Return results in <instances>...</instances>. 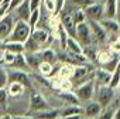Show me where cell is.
Instances as JSON below:
<instances>
[{
	"label": "cell",
	"instance_id": "41",
	"mask_svg": "<svg viewBox=\"0 0 120 119\" xmlns=\"http://www.w3.org/2000/svg\"><path fill=\"white\" fill-rule=\"evenodd\" d=\"M7 89L6 88H0V106H7Z\"/></svg>",
	"mask_w": 120,
	"mask_h": 119
},
{
	"label": "cell",
	"instance_id": "8",
	"mask_svg": "<svg viewBox=\"0 0 120 119\" xmlns=\"http://www.w3.org/2000/svg\"><path fill=\"white\" fill-rule=\"evenodd\" d=\"M30 37L35 41V43H38L40 45H41V48H47V47H49V44L52 43V34L48 31V30H45V28H34L33 31H31V34H30Z\"/></svg>",
	"mask_w": 120,
	"mask_h": 119
},
{
	"label": "cell",
	"instance_id": "48",
	"mask_svg": "<svg viewBox=\"0 0 120 119\" xmlns=\"http://www.w3.org/2000/svg\"><path fill=\"white\" fill-rule=\"evenodd\" d=\"M0 119H13V115L6 113V115H3V116H0Z\"/></svg>",
	"mask_w": 120,
	"mask_h": 119
},
{
	"label": "cell",
	"instance_id": "11",
	"mask_svg": "<svg viewBox=\"0 0 120 119\" xmlns=\"http://www.w3.org/2000/svg\"><path fill=\"white\" fill-rule=\"evenodd\" d=\"M9 82H20L26 88H30L31 87L30 75L26 71H20V70H13V71L9 72Z\"/></svg>",
	"mask_w": 120,
	"mask_h": 119
},
{
	"label": "cell",
	"instance_id": "31",
	"mask_svg": "<svg viewBox=\"0 0 120 119\" xmlns=\"http://www.w3.org/2000/svg\"><path fill=\"white\" fill-rule=\"evenodd\" d=\"M52 70H54V65L49 63H45V61H41V64L38 65V71L44 78H51Z\"/></svg>",
	"mask_w": 120,
	"mask_h": 119
},
{
	"label": "cell",
	"instance_id": "29",
	"mask_svg": "<svg viewBox=\"0 0 120 119\" xmlns=\"http://www.w3.org/2000/svg\"><path fill=\"white\" fill-rule=\"evenodd\" d=\"M24 52H38V51H41L42 48H41V45L38 44V43H35L31 37H28L26 41H24Z\"/></svg>",
	"mask_w": 120,
	"mask_h": 119
},
{
	"label": "cell",
	"instance_id": "12",
	"mask_svg": "<svg viewBox=\"0 0 120 119\" xmlns=\"http://www.w3.org/2000/svg\"><path fill=\"white\" fill-rule=\"evenodd\" d=\"M99 24L103 27V30L107 33V36L116 37V36L120 34V26H119V21L116 19H106V17H103L99 21Z\"/></svg>",
	"mask_w": 120,
	"mask_h": 119
},
{
	"label": "cell",
	"instance_id": "33",
	"mask_svg": "<svg viewBox=\"0 0 120 119\" xmlns=\"http://www.w3.org/2000/svg\"><path fill=\"white\" fill-rule=\"evenodd\" d=\"M119 64H120V55H119V54H114V55H113V58L110 60L107 64H105L102 68H103V70H106V71H109V72H113Z\"/></svg>",
	"mask_w": 120,
	"mask_h": 119
},
{
	"label": "cell",
	"instance_id": "14",
	"mask_svg": "<svg viewBox=\"0 0 120 119\" xmlns=\"http://www.w3.org/2000/svg\"><path fill=\"white\" fill-rule=\"evenodd\" d=\"M82 108H83V115H85V116H88V118H90V119H96V118L99 116L100 111H102L100 105H99L95 99H92V101L86 102V103H85V106H82Z\"/></svg>",
	"mask_w": 120,
	"mask_h": 119
},
{
	"label": "cell",
	"instance_id": "46",
	"mask_svg": "<svg viewBox=\"0 0 120 119\" xmlns=\"http://www.w3.org/2000/svg\"><path fill=\"white\" fill-rule=\"evenodd\" d=\"M82 115H74V116H68V118H58V119H81Z\"/></svg>",
	"mask_w": 120,
	"mask_h": 119
},
{
	"label": "cell",
	"instance_id": "44",
	"mask_svg": "<svg viewBox=\"0 0 120 119\" xmlns=\"http://www.w3.org/2000/svg\"><path fill=\"white\" fill-rule=\"evenodd\" d=\"M13 119H34L33 115H13Z\"/></svg>",
	"mask_w": 120,
	"mask_h": 119
},
{
	"label": "cell",
	"instance_id": "25",
	"mask_svg": "<svg viewBox=\"0 0 120 119\" xmlns=\"http://www.w3.org/2000/svg\"><path fill=\"white\" fill-rule=\"evenodd\" d=\"M26 61L28 68L31 70H38V65L41 64V57H40V51L38 52H24Z\"/></svg>",
	"mask_w": 120,
	"mask_h": 119
},
{
	"label": "cell",
	"instance_id": "4",
	"mask_svg": "<svg viewBox=\"0 0 120 119\" xmlns=\"http://www.w3.org/2000/svg\"><path fill=\"white\" fill-rule=\"evenodd\" d=\"M52 108L48 101L38 92V91H31L30 92V101H28V109H27V113H35V112H40V111H45V109H49Z\"/></svg>",
	"mask_w": 120,
	"mask_h": 119
},
{
	"label": "cell",
	"instance_id": "10",
	"mask_svg": "<svg viewBox=\"0 0 120 119\" xmlns=\"http://www.w3.org/2000/svg\"><path fill=\"white\" fill-rule=\"evenodd\" d=\"M59 23H61L62 28L67 31V34L69 37H75V28H76V24L75 21L72 20V16L69 12H61L59 13Z\"/></svg>",
	"mask_w": 120,
	"mask_h": 119
},
{
	"label": "cell",
	"instance_id": "32",
	"mask_svg": "<svg viewBox=\"0 0 120 119\" xmlns=\"http://www.w3.org/2000/svg\"><path fill=\"white\" fill-rule=\"evenodd\" d=\"M69 13H71V16H72V20L75 21V24H79V23L86 21V16H85V13H83V9H76V7H75V10H72V12H69Z\"/></svg>",
	"mask_w": 120,
	"mask_h": 119
},
{
	"label": "cell",
	"instance_id": "50",
	"mask_svg": "<svg viewBox=\"0 0 120 119\" xmlns=\"http://www.w3.org/2000/svg\"><path fill=\"white\" fill-rule=\"evenodd\" d=\"M116 92H117V95H119V98H120V82H119V85H117V88H116Z\"/></svg>",
	"mask_w": 120,
	"mask_h": 119
},
{
	"label": "cell",
	"instance_id": "26",
	"mask_svg": "<svg viewBox=\"0 0 120 119\" xmlns=\"http://www.w3.org/2000/svg\"><path fill=\"white\" fill-rule=\"evenodd\" d=\"M58 96L67 105H81L79 99L76 98V95L72 91H58Z\"/></svg>",
	"mask_w": 120,
	"mask_h": 119
},
{
	"label": "cell",
	"instance_id": "53",
	"mask_svg": "<svg viewBox=\"0 0 120 119\" xmlns=\"http://www.w3.org/2000/svg\"><path fill=\"white\" fill-rule=\"evenodd\" d=\"M92 2H105V0H92Z\"/></svg>",
	"mask_w": 120,
	"mask_h": 119
},
{
	"label": "cell",
	"instance_id": "20",
	"mask_svg": "<svg viewBox=\"0 0 120 119\" xmlns=\"http://www.w3.org/2000/svg\"><path fill=\"white\" fill-rule=\"evenodd\" d=\"M65 51L72 52V54H83L85 52V48L78 43V40L75 37H69L68 36L67 44H65Z\"/></svg>",
	"mask_w": 120,
	"mask_h": 119
},
{
	"label": "cell",
	"instance_id": "55",
	"mask_svg": "<svg viewBox=\"0 0 120 119\" xmlns=\"http://www.w3.org/2000/svg\"><path fill=\"white\" fill-rule=\"evenodd\" d=\"M3 4V0H0V6H2Z\"/></svg>",
	"mask_w": 120,
	"mask_h": 119
},
{
	"label": "cell",
	"instance_id": "49",
	"mask_svg": "<svg viewBox=\"0 0 120 119\" xmlns=\"http://www.w3.org/2000/svg\"><path fill=\"white\" fill-rule=\"evenodd\" d=\"M116 20L119 21V26H120V9H117V16H116Z\"/></svg>",
	"mask_w": 120,
	"mask_h": 119
},
{
	"label": "cell",
	"instance_id": "42",
	"mask_svg": "<svg viewBox=\"0 0 120 119\" xmlns=\"http://www.w3.org/2000/svg\"><path fill=\"white\" fill-rule=\"evenodd\" d=\"M24 2V0H10V3H9V6H7V10H9V13H11L16 7H19L21 3Z\"/></svg>",
	"mask_w": 120,
	"mask_h": 119
},
{
	"label": "cell",
	"instance_id": "21",
	"mask_svg": "<svg viewBox=\"0 0 120 119\" xmlns=\"http://www.w3.org/2000/svg\"><path fill=\"white\" fill-rule=\"evenodd\" d=\"M6 89H7V95L10 98H19V96H21L24 94L26 87L23 84H20V82H9Z\"/></svg>",
	"mask_w": 120,
	"mask_h": 119
},
{
	"label": "cell",
	"instance_id": "13",
	"mask_svg": "<svg viewBox=\"0 0 120 119\" xmlns=\"http://www.w3.org/2000/svg\"><path fill=\"white\" fill-rule=\"evenodd\" d=\"M110 77H112V72L103 70L102 67H98V68H95V71H93V81H95V85H96V87L109 85Z\"/></svg>",
	"mask_w": 120,
	"mask_h": 119
},
{
	"label": "cell",
	"instance_id": "40",
	"mask_svg": "<svg viewBox=\"0 0 120 119\" xmlns=\"http://www.w3.org/2000/svg\"><path fill=\"white\" fill-rule=\"evenodd\" d=\"M41 7H44V10H45V12H48L49 14H51V13H54V9H55L54 0H42Z\"/></svg>",
	"mask_w": 120,
	"mask_h": 119
},
{
	"label": "cell",
	"instance_id": "45",
	"mask_svg": "<svg viewBox=\"0 0 120 119\" xmlns=\"http://www.w3.org/2000/svg\"><path fill=\"white\" fill-rule=\"evenodd\" d=\"M9 12H7V6H4V4H2L0 6V19H2L4 14H7Z\"/></svg>",
	"mask_w": 120,
	"mask_h": 119
},
{
	"label": "cell",
	"instance_id": "3",
	"mask_svg": "<svg viewBox=\"0 0 120 119\" xmlns=\"http://www.w3.org/2000/svg\"><path fill=\"white\" fill-rule=\"evenodd\" d=\"M116 89L110 88L109 85H103V87H96L95 89V96L93 99L100 105V108H105L107 105H110L114 98H116Z\"/></svg>",
	"mask_w": 120,
	"mask_h": 119
},
{
	"label": "cell",
	"instance_id": "43",
	"mask_svg": "<svg viewBox=\"0 0 120 119\" xmlns=\"http://www.w3.org/2000/svg\"><path fill=\"white\" fill-rule=\"evenodd\" d=\"M28 3H30V9H31V12H33V10H37V9L41 7L42 0H28Z\"/></svg>",
	"mask_w": 120,
	"mask_h": 119
},
{
	"label": "cell",
	"instance_id": "52",
	"mask_svg": "<svg viewBox=\"0 0 120 119\" xmlns=\"http://www.w3.org/2000/svg\"><path fill=\"white\" fill-rule=\"evenodd\" d=\"M117 9H120V0H117Z\"/></svg>",
	"mask_w": 120,
	"mask_h": 119
},
{
	"label": "cell",
	"instance_id": "51",
	"mask_svg": "<svg viewBox=\"0 0 120 119\" xmlns=\"http://www.w3.org/2000/svg\"><path fill=\"white\" fill-rule=\"evenodd\" d=\"M3 44H4V41H0V52L3 51Z\"/></svg>",
	"mask_w": 120,
	"mask_h": 119
},
{
	"label": "cell",
	"instance_id": "47",
	"mask_svg": "<svg viewBox=\"0 0 120 119\" xmlns=\"http://www.w3.org/2000/svg\"><path fill=\"white\" fill-rule=\"evenodd\" d=\"M112 119H120V108L114 112V115H113V118Z\"/></svg>",
	"mask_w": 120,
	"mask_h": 119
},
{
	"label": "cell",
	"instance_id": "15",
	"mask_svg": "<svg viewBox=\"0 0 120 119\" xmlns=\"http://www.w3.org/2000/svg\"><path fill=\"white\" fill-rule=\"evenodd\" d=\"M119 108H120V98H117V99L114 98V101H113L110 105L102 108V111H100L98 119H112L113 115H114V112H116Z\"/></svg>",
	"mask_w": 120,
	"mask_h": 119
},
{
	"label": "cell",
	"instance_id": "18",
	"mask_svg": "<svg viewBox=\"0 0 120 119\" xmlns=\"http://www.w3.org/2000/svg\"><path fill=\"white\" fill-rule=\"evenodd\" d=\"M13 12H14L16 17H17V20H24V21H27L28 17H30V14H31V9H30L28 0H24V2H23L19 7H16Z\"/></svg>",
	"mask_w": 120,
	"mask_h": 119
},
{
	"label": "cell",
	"instance_id": "30",
	"mask_svg": "<svg viewBox=\"0 0 120 119\" xmlns=\"http://www.w3.org/2000/svg\"><path fill=\"white\" fill-rule=\"evenodd\" d=\"M40 17H41V9H37V10H33V12H31V14H30V17H28V20H27V23H28L30 28H31V31L38 26Z\"/></svg>",
	"mask_w": 120,
	"mask_h": 119
},
{
	"label": "cell",
	"instance_id": "1",
	"mask_svg": "<svg viewBox=\"0 0 120 119\" xmlns=\"http://www.w3.org/2000/svg\"><path fill=\"white\" fill-rule=\"evenodd\" d=\"M30 34H31V28H30L28 23L24 21V20H16L14 24H13V28L10 31V36L7 37L6 41L24 44V41L30 37Z\"/></svg>",
	"mask_w": 120,
	"mask_h": 119
},
{
	"label": "cell",
	"instance_id": "27",
	"mask_svg": "<svg viewBox=\"0 0 120 119\" xmlns=\"http://www.w3.org/2000/svg\"><path fill=\"white\" fill-rule=\"evenodd\" d=\"M3 50L10 51L13 54H21L24 52V45L21 43H13V41H4L3 44Z\"/></svg>",
	"mask_w": 120,
	"mask_h": 119
},
{
	"label": "cell",
	"instance_id": "35",
	"mask_svg": "<svg viewBox=\"0 0 120 119\" xmlns=\"http://www.w3.org/2000/svg\"><path fill=\"white\" fill-rule=\"evenodd\" d=\"M119 82H120V64L116 67V70L112 72V77H110V82H109V87L110 88H117V85H119Z\"/></svg>",
	"mask_w": 120,
	"mask_h": 119
},
{
	"label": "cell",
	"instance_id": "5",
	"mask_svg": "<svg viewBox=\"0 0 120 119\" xmlns=\"http://www.w3.org/2000/svg\"><path fill=\"white\" fill-rule=\"evenodd\" d=\"M75 38L78 40V43L86 48L89 45H93V38H92V31H90V27L86 21L83 23H79L76 24V28H75Z\"/></svg>",
	"mask_w": 120,
	"mask_h": 119
},
{
	"label": "cell",
	"instance_id": "24",
	"mask_svg": "<svg viewBox=\"0 0 120 119\" xmlns=\"http://www.w3.org/2000/svg\"><path fill=\"white\" fill-rule=\"evenodd\" d=\"M40 57H41V61H45V63H49V64H55L58 63V57H56V52L51 48V47H47V48H42L40 51Z\"/></svg>",
	"mask_w": 120,
	"mask_h": 119
},
{
	"label": "cell",
	"instance_id": "37",
	"mask_svg": "<svg viewBox=\"0 0 120 119\" xmlns=\"http://www.w3.org/2000/svg\"><path fill=\"white\" fill-rule=\"evenodd\" d=\"M109 48H110V51H112V52H114V54H119V55H120V34H119L117 37H114V38H113V41L110 43Z\"/></svg>",
	"mask_w": 120,
	"mask_h": 119
},
{
	"label": "cell",
	"instance_id": "28",
	"mask_svg": "<svg viewBox=\"0 0 120 119\" xmlns=\"http://www.w3.org/2000/svg\"><path fill=\"white\" fill-rule=\"evenodd\" d=\"M11 68H14V70H20V71H26V70L28 68L27 61H26V57H24V52H21V54H16V58H14V63H13Z\"/></svg>",
	"mask_w": 120,
	"mask_h": 119
},
{
	"label": "cell",
	"instance_id": "36",
	"mask_svg": "<svg viewBox=\"0 0 120 119\" xmlns=\"http://www.w3.org/2000/svg\"><path fill=\"white\" fill-rule=\"evenodd\" d=\"M9 84V72L4 65L0 64V88H6Z\"/></svg>",
	"mask_w": 120,
	"mask_h": 119
},
{
	"label": "cell",
	"instance_id": "22",
	"mask_svg": "<svg viewBox=\"0 0 120 119\" xmlns=\"http://www.w3.org/2000/svg\"><path fill=\"white\" fill-rule=\"evenodd\" d=\"M33 118L34 119H58L59 118V108L58 109L49 108V109H45V111L35 112V113H33Z\"/></svg>",
	"mask_w": 120,
	"mask_h": 119
},
{
	"label": "cell",
	"instance_id": "9",
	"mask_svg": "<svg viewBox=\"0 0 120 119\" xmlns=\"http://www.w3.org/2000/svg\"><path fill=\"white\" fill-rule=\"evenodd\" d=\"M14 21H16V19L11 13H7L0 19V41L7 40V37L10 36V31L13 28Z\"/></svg>",
	"mask_w": 120,
	"mask_h": 119
},
{
	"label": "cell",
	"instance_id": "2",
	"mask_svg": "<svg viewBox=\"0 0 120 119\" xmlns=\"http://www.w3.org/2000/svg\"><path fill=\"white\" fill-rule=\"evenodd\" d=\"M95 89H96V85H95V81L92 78V79H88V81H85V82H82L79 85H75L74 89H72V92L76 95V98L79 99L81 103L82 102L86 103V102H89V101L93 99Z\"/></svg>",
	"mask_w": 120,
	"mask_h": 119
},
{
	"label": "cell",
	"instance_id": "16",
	"mask_svg": "<svg viewBox=\"0 0 120 119\" xmlns=\"http://www.w3.org/2000/svg\"><path fill=\"white\" fill-rule=\"evenodd\" d=\"M74 115H83V108L81 105H65L59 108V118H68Z\"/></svg>",
	"mask_w": 120,
	"mask_h": 119
},
{
	"label": "cell",
	"instance_id": "23",
	"mask_svg": "<svg viewBox=\"0 0 120 119\" xmlns=\"http://www.w3.org/2000/svg\"><path fill=\"white\" fill-rule=\"evenodd\" d=\"M74 75V65L72 64H58L56 77L62 79H71Z\"/></svg>",
	"mask_w": 120,
	"mask_h": 119
},
{
	"label": "cell",
	"instance_id": "17",
	"mask_svg": "<svg viewBox=\"0 0 120 119\" xmlns=\"http://www.w3.org/2000/svg\"><path fill=\"white\" fill-rule=\"evenodd\" d=\"M113 55H114V52H112L109 47H107V48H100V50H98V51H96V64H98L99 67H103L105 64H107L110 60L113 58Z\"/></svg>",
	"mask_w": 120,
	"mask_h": 119
},
{
	"label": "cell",
	"instance_id": "7",
	"mask_svg": "<svg viewBox=\"0 0 120 119\" xmlns=\"http://www.w3.org/2000/svg\"><path fill=\"white\" fill-rule=\"evenodd\" d=\"M83 13L86 16V20H93V21H100L105 14H103V2H93L88 7L83 9Z\"/></svg>",
	"mask_w": 120,
	"mask_h": 119
},
{
	"label": "cell",
	"instance_id": "39",
	"mask_svg": "<svg viewBox=\"0 0 120 119\" xmlns=\"http://www.w3.org/2000/svg\"><path fill=\"white\" fill-rule=\"evenodd\" d=\"M71 3L76 7V9H85L89 4H92V0H71Z\"/></svg>",
	"mask_w": 120,
	"mask_h": 119
},
{
	"label": "cell",
	"instance_id": "19",
	"mask_svg": "<svg viewBox=\"0 0 120 119\" xmlns=\"http://www.w3.org/2000/svg\"><path fill=\"white\" fill-rule=\"evenodd\" d=\"M103 14L106 19H116V16H117V0H105Z\"/></svg>",
	"mask_w": 120,
	"mask_h": 119
},
{
	"label": "cell",
	"instance_id": "38",
	"mask_svg": "<svg viewBox=\"0 0 120 119\" xmlns=\"http://www.w3.org/2000/svg\"><path fill=\"white\" fill-rule=\"evenodd\" d=\"M54 4H55V9H54L52 14L59 16V13H61L65 9V6H67V0H54Z\"/></svg>",
	"mask_w": 120,
	"mask_h": 119
},
{
	"label": "cell",
	"instance_id": "6",
	"mask_svg": "<svg viewBox=\"0 0 120 119\" xmlns=\"http://www.w3.org/2000/svg\"><path fill=\"white\" fill-rule=\"evenodd\" d=\"M86 23L90 27L92 31V38H93V44H105L109 38L107 33L103 30V27L99 24V21H93V20H86Z\"/></svg>",
	"mask_w": 120,
	"mask_h": 119
},
{
	"label": "cell",
	"instance_id": "34",
	"mask_svg": "<svg viewBox=\"0 0 120 119\" xmlns=\"http://www.w3.org/2000/svg\"><path fill=\"white\" fill-rule=\"evenodd\" d=\"M48 26H49V28H51V33L54 34L58 28H59V26H61V23H59V16H56V14H49V17H48Z\"/></svg>",
	"mask_w": 120,
	"mask_h": 119
},
{
	"label": "cell",
	"instance_id": "54",
	"mask_svg": "<svg viewBox=\"0 0 120 119\" xmlns=\"http://www.w3.org/2000/svg\"><path fill=\"white\" fill-rule=\"evenodd\" d=\"M81 119H90V118H88V116H83V118H81Z\"/></svg>",
	"mask_w": 120,
	"mask_h": 119
}]
</instances>
